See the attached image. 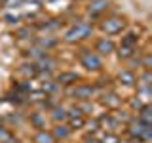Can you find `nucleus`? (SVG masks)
<instances>
[{
    "instance_id": "f257e3e1",
    "label": "nucleus",
    "mask_w": 152,
    "mask_h": 143,
    "mask_svg": "<svg viewBox=\"0 0 152 143\" xmlns=\"http://www.w3.org/2000/svg\"><path fill=\"white\" fill-rule=\"evenodd\" d=\"M93 31H95V29H93V23L84 21V19H78V21L72 23V25H70V27L63 32L61 40H63L65 44L74 46V44H80V42L91 38V36H93Z\"/></svg>"
},
{
    "instance_id": "f03ea898",
    "label": "nucleus",
    "mask_w": 152,
    "mask_h": 143,
    "mask_svg": "<svg viewBox=\"0 0 152 143\" xmlns=\"http://www.w3.org/2000/svg\"><path fill=\"white\" fill-rule=\"evenodd\" d=\"M127 19L124 15H116V13H112V15H104L101 17V21H99V29L104 32V36H116V35H122L124 31H127Z\"/></svg>"
},
{
    "instance_id": "7ed1b4c3",
    "label": "nucleus",
    "mask_w": 152,
    "mask_h": 143,
    "mask_svg": "<svg viewBox=\"0 0 152 143\" xmlns=\"http://www.w3.org/2000/svg\"><path fill=\"white\" fill-rule=\"evenodd\" d=\"M76 57H78V63L82 65L88 73H101L104 69L103 57L97 55L91 48H82V50L76 54Z\"/></svg>"
},
{
    "instance_id": "20e7f679",
    "label": "nucleus",
    "mask_w": 152,
    "mask_h": 143,
    "mask_svg": "<svg viewBox=\"0 0 152 143\" xmlns=\"http://www.w3.org/2000/svg\"><path fill=\"white\" fill-rule=\"evenodd\" d=\"M66 95H69L72 101H93L95 97L99 95L97 88H95V84L91 82H80L72 86L70 90H66Z\"/></svg>"
},
{
    "instance_id": "39448f33",
    "label": "nucleus",
    "mask_w": 152,
    "mask_h": 143,
    "mask_svg": "<svg viewBox=\"0 0 152 143\" xmlns=\"http://www.w3.org/2000/svg\"><path fill=\"white\" fill-rule=\"evenodd\" d=\"M152 126H146V124H142L141 120H137L135 116L131 118V122H127L126 126H124V132H126V137L127 139H135L142 143V137H145L146 130H150Z\"/></svg>"
},
{
    "instance_id": "423d86ee",
    "label": "nucleus",
    "mask_w": 152,
    "mask_h": 143,
    "mask_svg": "<svg viewBox=\"0 0 152 143\" xmlns=\"http://www.w3.org/2000/svg\"><path fill=\"white\" fill-rule=\"evenodd\" d=\"M99 97V103L103 105L107 111H116L124 105V97L120 94H116L114 90H107V92H101L97 95Z\"/></svg>"
},
{
    "instance_id": "0eeeda50",
    "label": "nucleus",
    "mask_w": 152,
    "mask_h": 143,
    "mask_svg": "<svg viewBox=\"0 0 152 143\" xmlns=\"http://www.w3.org/2000/svg\"><path fill=\"white\" fill-rule=\"evenodd\" d=\"M110 6L112 0H89V4L86 6V15L91 19H101Z\"/></svg>"
},
{
    "instance_id": "6e6552de",
    "label": "nucleus",
    "mask_w": 152,
    "mask_h": 143,
    "mask_svg": "<svg viewBox=\"0 0 152 143\" xmlns=\"http://www.w3.org/2000/svg\"><path fill=\"white\" fill-rule=\"evenodd\" d=\"M53 80L61 86V88H72V86L84 82L82 74L76 73V71H61V73H57V76Z\"/></svg>"
},
{
    "instance_id": "1a4fd4ad",
    "label": "nucleus",
    "mask_w": 152,
    "mask_h": 143,
    "mask_svg": "<svg viewBox=\"0 0 152 143\" xmlns=\"http://www.w3.org/2000/svg\"><path fill=\"white\" fill-rule=\"evenodd\" d=\"M93 52L97 55H101V57H108V55H112L114 52H116V42H114L110 36H101L97 42H95Z\"/></svg>"
},
{
    "instance_id": "9d476101",
    "label": "nucleus",
    "mask_w": 152,
    "mask_h": 143,
    "mask_svg": "<svg viewBox=\"0 0 152 143\" xmlns=\"http://www.w3.org/2000/svg\"><path fill=\"white\" fill-rule=\"evenodd\" d=\"M97 120H99V126H101V130H103V132L118 133L120 130H124V126L112 116V113H103V114H99Z\"/></svg>"
},
{
    "instance_id": "9b49d317",
    "label": "nucleus",
    "mask_w": 152,
    "mask_h": 143,
    "mask_svg": "<svg viewBox=\"0 0 152 143\" xmlns=\"http://www.w3.org/2000/svg\"><path fill=\"white\" fill-rule=\"evenodd\" d=\"M28 122H31V126L34 128V130H50V118L46 116L42 111H32L28 114Z\"/></svg>"
},
{
    "instance_id": "f8f14e48",
    "label": "nucleus",
    "mask_w": 152,
    "mask_h": 143,
    "mask_svg": "<svg viewBox=\"0 0 152 143\" xmlns=\"http://www.w3.org/2000/svg\"><path fill=\"white\" fill-rule=\"evenodd\" d=\"M32 46H38L40 50H44L50 54L51 50H55L57 46H59V38H55L53 35H46V36H38L34 38V44Z\"/></svg>"
},
{
    "instance_id": "ddd939ff",
    "label": "nucleus",
    "mask_w": 152,
    "mask_h": 143,
    "mask_svg": "<svg viewBox=\"0 0 152 143\" xmlns=\"http://www.w3.org/2000/svg\"><path fill=\"white\" fill-rule=\"evenodd\" d=\"M17 76H21L23 80H32L38 76V67L36 63H32V61H27V63L19 65L17 67Z\"/></svg>"
},
{
    "instance_id": "4468645a",
    "label": "nucleus",
    "mask_w": 152,
    "mask_h": 143,
    "mask_svg": "<svg viewBox=\"0 0 152 143\" xmlns=\"http://www.w3.org/2000/svg\"><path fill=\"white\" fill-rule=\"evenodd\" d=\"M116 80L122 86H126V88H135L137 86V74H135V71H131V69H122L116 76Z\"/></svg>"
},
{
    "instance_id": "2eb2a0df",
    "label": "nucleus",
    "mask_w": 152,
    "mask_h": 143,
    "mask_svg": "<svg viewBox=\"0 0 152 143\" xmlns=\"http://www.w3.org/2000/svg\"><path fill=\"white\" fill-rule=\"evenodd\" d=\"M50 132H51V136H53L55 141H65L72 136V130L66 126V122L65 124H53V126L50 128Z\"/></svg>"
},
{
    "instance_id": "dca6fc26",
    "label": "nucleus",
    "mask_w": 152,
    "mask_h": 143,
    "mask_svg": "<svg viewBox=\"0 0 152 143\" xmlns=\"http://www.w3.org/2000/svg\"><path fill=\"white\" fill-rule=\"evenodd\" d=\"M51 120V124H65L66 118H69V114H66V107L61 103H57L53 109L50 111V116H48Z\"/></svg>"
},
{
    "instance_id": "f3484780",
    "label": "nucleus",
    "mask_w": 152,
    "mask_h": 143,
    "mask_svg": "<svg viewBox=\"0 0 152 143\" xmlns=\"http://www.w3.org/2000/svg\"><path fill=\"white\" fill-rule=\"evenodd\" d=\"M141 48L139 46H116V52L114 54L118 55V59L120 61H129L131 57L137 55V52H139Z\"/></svg>"
},
{
    "instance_id": "a211bd4d",
    "label": "nucleus",
    "mask_w": 152,
    "mask_h": 143,
    "mask_svg": "<svg viewBox=\"0 0 152 143\" xmlns=\"http://www.w3.org/2000/svg\"><path fill=\"white\" fill-rule=\"evenodd\" d=\"M139 40H141L139 31H124L120 46H139Z\"/></svg>"
},
{
    "instance_id": "6ab92c4d",
    "label": "nucleus",
    "mask_w": 152,
    "mask_h": 143,
    "mask_svg": "<svg viewBox=\"0 0 152 143\" xmlns=\"http://www.w3.org/2000/svg\"><path fill=\"white\" fill-rule=\"evenodd\" d=\"M40 90L44 92L48 97H57V94H61V86L55 82L53 78H50V80H46L44 84L40 86Z\"/></svg>"
},
{
    "instance_id": "aec40b11",
    "label": "nucleus",
    "mask_w": 152,
    "mask_h": 143,
    "mask_svg": "<svg viewBox=\"0 0 152 143\" xmlns=\"http://www.w3.org/2000/svg\"><path fill=\"white\" fill-rule=\"evenodd\" d=\"M137 120H141L142 124H146V126H152V105L150 103H146V105H142V107L137 111Z\"/></svg>"
},
{
    "instance_id": "412c9836",
    "label": "nucleus",
    "mask_w": 152,
    "mask_h": 143,
    "mask_svg": "<svg viewBox=\"0 0 152 143\" xmlns=\"http://www.w3.org/2000/svg\"><path fill=\"white\" fill-rule=\"evenodd\" d=\"M112 113V116L116 118L118 122L122 124V126H126L127 122H131V118H133V113L131 111H127V109H124V107H120V109H116V111H110Z\"/></svg>"
},
{
    "instance_id": "4be33fe9",
    "label": "nucleus",
    "mask_w": 152,
    "mask_h": 143,
    "mask_svg": "<svg viewBox=\"0 0 152 143\" xmlns=\"http://www.w3.org/2000/svg\"><path fill=\"white\" fill-rule=\"evenodd\" d=\"M137 88H152V71H141L137 74Z\"/></svg>"
},
{
    "instance_id": "5701e85b",
    "label": "nucleus",
    "mask_w": 152,
    "mask_h": 143,
    "mask_svg": "<svg viewBox=\"0 0 152 143\" xmlns=\"http://www.w3.org/2000/svg\"><path fill=\"white\" fill-rule=\"evenodd\" d=\"M32 143H57L50 130H38L32 137Z\"/></svg>"
},
{
    "instance_id": "b1692460",
    "label": "nucleus",
    "mask_w": 152,
    "mask_h": 143,
    "mask_svg": "<svg viewBox=\"0 0 152 143\" xmlns=\"http://www.w3.org/2000/svg\"><path fill=\"white\" fill-rule=\"evenodd\" d=\"M6 101L12 103V105H15V107H21V105L27 103V97H25V95H21V94H15V92L12 90V92L6 94Z\"/></svg>"
},
{
    "instance_id": "393cba45",
    "label": "nucleus",
    "mask_w": 152,
    "mask_h": 143,
    "mask_svg": "<svg viewBox=\"0 0 152 143\" xmlns=\"http://www.w3.org/2000/svg\"><path fill=\"white\" fill-rule=\"evenodd\" d=\"M66 126L70 128L72 132L76 130H82L86 126V116H76V118H66Z\"/></svg>"
},
{
    "instance_id": "a878e982",
    "label": "nucleus",
    "mask_w": 152,
    "mask_h": 143,
    "mask_svg": "<svg viewBox=\"0 0 152 143\" xmlns=\"http://www.w3.org/2000/svg\"><path fill=\"white\" fill-rule=\"evenodd\" d=\"M86 130H88V133H95V132H99L101 130V126H99V120H97V116H91V118H86Z\"/></svg>"
},
{
    "instance_id": "bb28decb",
    "label": "nucleus",
    "mask_w": 152,
    "mask_h": 143,
    "mask_svg": "<svg viewBox=\"0 0 152 143\" xmlns=\"http://www.w3.org/2000/svg\"><path fill=\"white\" fill-rule=\"evenodd\" d=\"M101 143H122L120 133H110V132H104L101 136Z\"/></svg>"
},
{
    "instance_id": "cd10ccee",
    "label": "nucleus",
    "mask_w": 152,
    "mask_h": 143,
    "mask_svg": "<svg viewBox=\"0 0 152 143\" xmlns=\"http://www.w3.org/2000/svg\"><path fill=\"white\" fill-rule=\"evenodd\" d=\"M66 114H69V118H76V116H84L82 109H80V105L72 103L70 107H66Z\"/></svg>"
},
{
    "instance_id": "c85d7f7f",
    "label": "nucleus",
    "mask_w": 152,
    "mask_h": 143,
    "mask_svg": "<svg viewBox=\"0 0 152 143\" xmlns=\"http://www.w3.org/2000/svg\"><path fill=\"white\" fill-rule=\"evenodd\" d=\"M142 105H146V103L135 95V97H131V99H129V111H131V113H137V111H139V109L142 107Z\"/></svg>"
},
{
    "instance_id": "c756f323",
    "label": "nucleus",
    "mask_w": 152,
    "mask_h": 143,
    "mask_svg": "<svg viewBox=\"0 0 152 143\" xmlns=\"http://www.w3.org/2000/svg\"><path fill=\"white\" fill-rule=\"evenodd\" d=\"M78 105H80V109H82L84 116H88V114H93V109H95L93 101H80Z\"/></svg>"
},
{
    "instance_id": "7c9ffc66",
    "label": "nucleus",
    "mask_w": 152,
    "mask_h": 143,
    "mask_svg": "<svg viewBox=\"0 0 152 143\" xmlns=\"http://www.w3.org/2000/svg\"><path fill=\"white\" fill-rule=\"evenodd\" d=\"M21 19L23 17L13 15V13H4V21H6L8 25H19V23H21Z\"/></svg>"
},
{
    "instance_id": "2f4dec72",
    "label": "nucleus",
    "mask_w": 152,
    "mask_h": 143,
    "mask_svg": "<svg viewBox=\"0 0 152 143\" xmlns=\"http://www.w3.org/2000/svg\"><path fill=\"white\" fill-rule=\"evenodd\" d=\"M15 35H17V38H28L32 35V29L31 27H19Z\"/></svg>"
},
{
    "instance_id": "473e14b6",
    "label": "nucleus",
    "mask_w": 152,
    "mask_h": 143,
    "mask_svg": "<svg viewBox=\"0 0 152 143\" xmlns=\"http://www.w3.org/2000/svg\"><path fill=\"white\" fill-rule=\"evenodd\" d=\"M23 2L25 0H4V6L6 8H19V6H23Z\"/></svg>"
},
{
    "instance_id": "72a5a7b5",
    "label": "nucleus",
    "mask_w": 152,
    "mask_h": 143,
    "mask_svg": "<svg viewBox=\"0 0 152 143\" xmlns=\"http://www.w3.org/2000/svg\"><path fill=\"white\" fill-rule=\"evenodd\" d=\"M82 143H101V139H97V137L93 136V133H86Z\"/></svg>"
},
{
    "instance_id": "f704fd0d",
    "label": "nucleus",
    "mask_w": 152,
    "mask_h": 143,
    "mask_svg": "<svg viewBox=\"0 0 152 143\" xmlns=\"http://www.w3.org/2000/svg\"><path fill=\"white\" fill-rule=\"evenodd\" d=\"M2 143H21V141H19V137H17V136L10 133V136H8V137H6V139H4Z\"/></svg>"
},
{
    "instance_id": "c9c22d12",
    "label": "nucleus",
    "mask_w": 152,
    "mask_h": 143,
    "mask_svg": "<svg viewBox=\"0 0 152 143\" xmlns=\"http://www.w3.org/2000/svg\"><path fill=\"white\" fill-rule=\"evenodd\" d=\"M76 2H89V0H76Z\"/></svg>"
}]
</instances>
